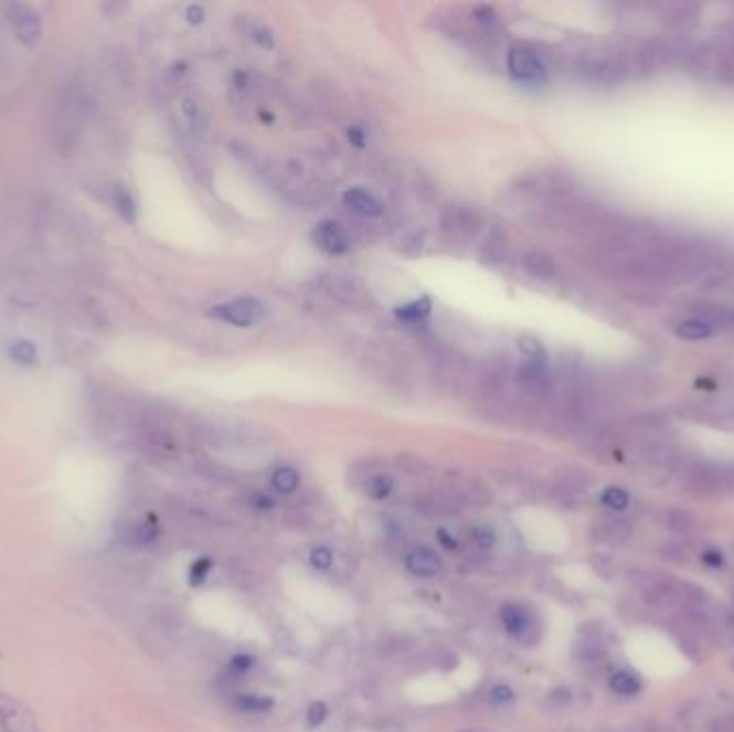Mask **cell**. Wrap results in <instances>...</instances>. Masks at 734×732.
<instances>
[{
	"label": "cell",
	"instance_id": "cell-23",
	"mask_svg": "<svg viewBox=\"0 0 734 732\" xmlns=\"http://www.w3.org/2000/svg\"><path fill=\"white\" fill-rule=\"evenodd\" d=\"M211 565H213L211 559H200V561H195L192 565V572H190V582H192V584H200L202 580L209 576Z\"/></svg>",
	"mask_w": 734,
	"mask_h": 732
},
{
	"label": "cell",
	"instance_id": "cell-25",
	"mask_svg": "<svg viewBox=\"0 0 734 732\" xmlns=\"http://www.w3.org/2000/svg\"><path fill=\"white\" fill-rule=\"evenodd\" d=\"M254 664H256V659L252 656H245V654L234 656L231 659V668L236 672H247L249 668H254Z\"/></svg>",
	"mask_w": 734,
	"mask_h": 732
},
{
	"label": "cell",
	"instance_id": "cell-10",
	"mask_svg": "<svg viewBox=\"0 0 734 732\" xmlns=\"http://www.w3.org/2000/svg\"><path fill=\"white\" fill-rule=\"evenodd\" d=\"M443 224H445V229H449L451 232H464V234H472L475 229H477V224H479V220H477V215H475V213H470V211H464V209H451V211H447V215H445Z\"/></svg>",
	"mask_w": 734,
	"mask_h": 732
},
{
	"label": "cell",
	"instance_id": "cell-22",
	"mask_svg": "<svg viewBox=\"0 0 734 732\" xmlns=\"http://www.w3.org/2000/svg\"><path fill=\"white\" fill-rule=\"evenodd\" d=\"M327 715H329V709L325 702H311L308 709V726L311 729L320 726L327 720Z\"/></svg>",
	"mask_w": 734,
	"mask_h": 732
},
{
	"label": "cell",
	"instance_id": "cell-3",
	"mask_svg": "<svg viewBox=\"0 0 734 732\" xmlns=\"http://www.w3.org/2000/svg\"><path fill=\"white\" fill-rule=\"evenodd\" d=\"M509 72L511 76L524 82H538L543 77V65H541L540 56L524 47V45H515L509 50V59H507Z\"/></svg>",
	"mask_w": 734,
	"mask_h": 732
},
{
	"label": "cell",
	"instance_id": "cell-20",
	"mask_svg": "<svg viewBox=\"0 0 734 732\" xmlns=\"http://www.w3.org/2000/svg\"><path fill=\"white\" fill-rule=\"evenodd\" d=\"M602 502L613 511H623L629 505V495L623 488H608L602 495Z\"/></svg>",
	"mask_w": 734,
	"mask_h": 732
},
{
	"label": "cell",
	"instance_id": "cell-7",
	"mask_svg": "<svg viewBox=\"0 0 734 732\" xmlns=\"http://www.w3.org/2000/svg\"><path fill=\"white\" fill-rule=\"evenodd\" d=\"M344 202H347L348 209H352L354 213H359L363 218H379L383 213L381 202L374 195H370V193L363 192L359 188L348 190L344 193Z\"/></svg>",
	"mask_w": 734,
	"mask_h": 732
},
{
	"label": "cell",
	"instance_id": "cell-30",
	"mask_svg": "<svg viewBox=\"0 0 734 732\" xmlns=\"http://www.w3.org/2000/svg\"><path fill=\"white\" fill-rule=\"evenodd\" d=\"M627 732H663V729H659L653 722H642V724H636L631 731Z\"/></svg>",
	"mask_w": 734,
	"mask_h": 732
},
{
	"label": "cell",
	"instance_id": "cell-15",
	"mask_svg": "<svg viewBox=\"0 0 734 732\" xmlns=\"http://www.w3.org/2000/svg\"><path fill=\"white\" fill-rule=\"evenodd\" d=\"M610 688L613 692H617L618 696H634L640 692V679L634 675V672H627V670H618L613 675L610 679Z\"/></svg>",
	"mask_w": 734,
	"mask_h": 732
},
{
	"label": "cell",
	"instance_id": "cell-14",
	"mask_svg": "<svg viewBox=\"0 0 734 732\" xmlns=\"http://www.w3.org/2000/svg\"><path fill=\"white\" fill-rule=\"evenodd\" d=\"M363 492L374 501H383L393 492V479L389 475H372L365 479Z\"/></svg>",
	"mask_w": 734,
	"mask_h": 732
},
{
	"label": "cell",
	"instance_id": "cell-16",
	"mask_svg": "<svg viewBox=\"0 0 734 732\" xmlns=\"http://www.w3.org/2000/svg\"><path fill=\"white\" fill-rule=\"evenodd\" d=\"M273 698L269 696L241 694L236 698V707L245 713H265L273 709Z\"/></svg>",
	"mask_w": 734,
	"mask_h": 732
},
{
	"label": "cell",
	"instance_id": "cell-27",
	"mask_svg": "<svg viewBox=\"0 0 734 732\" xmlns=\"http://www.w3.org/2000/svg\"><path fill=\"white\" fill-rule=\"evenodd\" d=\"M436 538L440 541V545L447 548V550H458V548H460V543L456 540V535H451V533L445 531V529H440V531L436 533Z\"/></svg>",
	"mask_w": 734,
	"mask_h": 732
},
{
	"label": "cell",
	"instance_id": "cell-28",
	"mask_svg": "<svg viewBox=\"0 0 734 732\" xmlns=\"http://www.w3.org/2000/svg\"><path fill=\"white\" fill-rule=\"evenodd\" d=\"M475 540H477L479 545H483V548H490V545H494L497 538H494V535H492L488 529H477V531H475Z\"/></svg>",
	"mask_w": 734,
	"mask_h": 732
},
{
	"label": "cell",
	"instance_id": "cell-26",
	"mask_svg": "<svg viewBox=\"0 0 734 732\" xmlns=\"http://www.w3.org/2000/svg\"><path fill=\"white\" fill-rule=\"evenodd\" d=\"M709 732H734V713L713 720L711 726H709Z\"/></svg>",
	"mask_w": 734,
	"mask_h": 732
},
{
	"label": "cell",
	"instance_id": "cell-19",
	"mask_svg": "<svg viewBox=\"0 0 734 732\" xmlns=\"http://www.w3.org/2000/svg\"><path fill=\"white\" fill-rule=\"evenodd\" d=\"M427 314H429V301H425V299H422V301H415V304H408V306L397 309V316H400L402 320H408V322H417V320L425 318Z\"/></svg>",
	"mask_w": 734,
	"mask_h": 732
},
{
	"label": "cell",
	"instance_id": "cell-8",
	"mask_svg": "<svg viewBox=\"0 0 734 732\" xmlns=\"http://www.w3.org/2000/svg\"><path fill=\"white\" fill-rule=\"evenodd\" d=\"M597 538L606 543H623L631 538V524L625 518H608L597 522Z\"/></svg>",
	"mask_w": 734,
	"mask_h": 732
},
{
	"label": "cell",
	"instance_id": "cell-29",
	"mask_svg": "<svg viewBox=\"0 0 734 732\" xmlns=\"http://www.w3.org/2000/svg\"><path fill=\"white\" fill-rule=\"evenodd\" d=\"M702 561H704L706 565H711V567H722V565H724V556H722L720 552H713V550L704 552V554H702Z\"/></svg>",
	"mask_w": 734,
	"mask_h": 732
},
{
	"label": "cell",
	"instance_id": "cell-5",
	"mask_svg": "<svg viewBox=\"0 0 734 732\" xmlns=\"http://www.w3.org/2000/svg\"><path fill=\"white\" fill-rule=\"evenodd\" d=\"M406 570L417 579H436L443 572V561L432 548H413L404 559Z\"/></svg>",
	"mask_w": 734,
	"mask_h": 732
},
{
	"label": "cell",
	"instance_id": "cell-6",
	"mask_svg": "<svg viewBox=\"0 0 734 732\" xmlns=\"http://www.w3.org/2000/svg\"><path fill=\"white\" fill-rule=\"evenodd\" d=\"M313 241H316V245L322 252L333 254V256L347 254L348 247H350V238H348L347 231L340 224H336V222H322V224H318V229L313 231Z\"/></svg>",
	"mask_w": 734,
	"mask_h": 732
},
{
	"label": "cell",
	"instance_id": "cell-21",
	"mask_svg": "<svg viewBox=\"0 0 734 732\" xmlns=\"http://www.w3.org/2000/svg\"><path fill=\"white\" fill-rule=\"evenodd\" d=\"M309 561L316 570H329L333 565V552L329 548H316L311 550Z\"/></svg>",
	"mask_w": 734,
	"mask_h": 732
},
{
	"label": "cell",
	"instance_id": "cell-4",
	"mask_svg": "<svg viewBox=\"0 0 734 732\" xmlns=\"http://www.w3.org/2000/svg\"><path fill=\"white\" fill-rule=\"evenodd\" d=\"M263 309H265L263 304H258L256 299H236L232 304L215 309V316H220L222 320L236 325V327H252L254 322L260 320Z\"/></svg>",
	"mask_w": 734,
	"mask_h": 732
},
{
	"label": "cell",
	"instance_id": "cell-31",
	"mask_svg": "<svg viewBox=\"0 0 734 732\" xmlns=\"http://www.w3.org/2000/svg\"><path fill=\"white\" fill-rule=\"evenodd\" d=\"M733 320H734V316H733Z\"/></svg>",
	"mask_w": 734,
	"mask_h": 732
},
{
	"label": "cell",
	"instance_id": "cell-13",
	"mask_svg": "<svg viewBox=\"0 0 734 732\" xmlns=\"http://www.w3.org/2000/svg\"><path fill=\"white\" fill-rule=\"evenodd\" d=\"M711 333H713V329H711V325L709 322H704V320H683V322H679L677 325V336L681 338V340H690V342H698V340H706V338H711Z\"/></svg>",
	"mask_w": 734,
	"mask_h": 732
},
{
	"label": "cell",
	"instance_id": "cell-2",
	"mask_svg": "<svg viewBox=\"0 0 734 732\" xmlns=\"http://www.w3.org/2000/svg\"><path fill=\"white\" fill-rule=\"evenodd\" d=\"M0 731L39 732L33 713L18 700L0 692Z\"/></svg>",
	"mask_w": 734,
	"mask_h": 732
},
{
	"label": "cell",
	"instance_id": "cell-18",
	"mask_svg": "<svg viewBox=\"0 0 734 732\" xmlns=\"http://www.w3.org/2000/svg\"><path fill=\"white\" fill-rule=\"evenodd\" d=\"M504 252H507V250H504V238L494 232V234L486 241V245H483V250H481V256H483L486 263H499V261L504 258Z\"/></svg>",
	"mask_w": 734,
	"mask_h": 732
},
{
	"label": "cell",
	"instance_id": "cell-17",
	"mask_svg": "<svg viewBox=\"0 0 734 732\" xmlns=\"http://www.w3.org/2000/svg\"><path fill=\"white\" fill-rule=\"evenodd\" d=\"M518 348H520L531 361H535V363H543V361H545V348L541 344L540 338H535V336H529V333L520 336Z\"/></svg>",
	"mask_w": 734,
	"mask_h": 732
},
{
	"label": "cell",
	"instance_id": "cell-1",
	"mask_svg": "<svg viewBox=\"0 0 734 732\" xmlns=\"http://www.w3.org/2000/svg\"><path fill=\"white\" fill-rule=\"evenodd\" d=\"M501 620L504 632L522 643H533L538 638V618L520 604H504Z\"/></svg>",
	"mask_w": 734,
	"mask_h": 732
},
{
	"label": "cell",
	"instance_id": "cell-11",
	"mask_svg": "<svg viewBox=\"0 0 734 732\" xmlns=\"http://www.w3.org/2000/svg\"><path fill=\"white\" fill-rule=\"evenodd\" d=\"M524 269L538 279H552L556 275V267H554L552 258L541 252H531L524 256Z\"/></svg>",
	"mask_w": 734,
	"mask_h": 732
},
{
	"label": "cell",
	"instance_id": "cell-9",
	"mask_svg": "<svg viewBox=\"0 0 734 732\" xmlns=\"http://www.w3.org/2000/svg\"><path fill=\"white\" fill-rule=\"evenodd\" d=\"M661 524L672 531V533H679V535H688L695 531L698 522H695L694 516L690 511H683V509H670L661 516Z\"/></svg>",
	"mask_w": 734,
	"mask_h": 732
},
{
	"label": "cell",
	"instance_id": "cell-24",
	"mask_svg": "<svg viewBox=\"0 0 734 732\" xmlns=\"http://www.w3.org/2000/svg\"><path fill=\"white\" fill-rule=\"evenodd\" d=\"M513 698H515L513 690H511L509 686H504V683H501V686H494L492 692H490V700H492L494 704H507V702H511Z\"/></svg>",
	"mask_w": 734,
	"mask_h": 732
},
{
	"label": "cell",
	"instance_id": "cell-12",
	"mask_svg": "<svg viewBox=\"0 0 734 732\" xmlns=\"http://www.w3.org/2000/svg\"><path fill=\"white\" fill-rule=\"evenodd\" d=\"M299 481H301V477H299V473H297L292 466H281V468H277V470L273 473V479H270L273 488H275L277 492H281V495H290V492H295V490L299 488Z\"/></svg>",
	"mask_w": 734,
	"mask_h": 732
}]
</instances>
